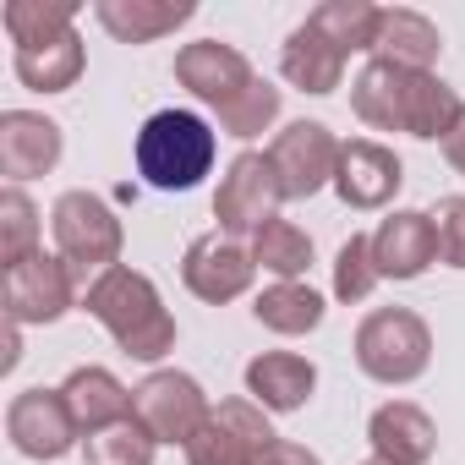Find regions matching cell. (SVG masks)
Instances as JSON below:
<instances>
[{"label":"cell","instance_id":"23","mask_svg":"<svg viewBox=\"0 0 465 465\" xmlns=\"http://www.w3.org/2000/svg\"><path fill=\"white\" fill-rule=\"evenodd\" d=\"M280 77L291 83V88H302V94H334L340 88V77H345V55L323 39V34H312L307 23L285 39V50H280Z\"/></svg>","mask_w":465,"mask_h":465},{"label":"cell","instance_id":"24","mask_svg":"<svg viewBox=\"0 0 465 465\" xmlns=\"http://www.w3.org/2000/svg\"><path fill=\"white\" fill-rule=\"evenodd\" d=\"M252 312H258L263 329L296 340V334H312V329L323 323V296H318L312 285H302V280H274V285L252 302Z\"/></svg>","mask_w":465,"mask_h":465},{"label":"cell","instance_id":"11","mask_svg":"<svg viewBox=\"0 0 465 465\" xmlns=\"http://www.w3.org/2000/svg\"><path fill=\"white\" fill-rule=\"evenodd\" d=\"M252 274H258L252 252H247L236 236H224V230H208V236H197V242L186 247V258H181L186 291H192L197 302H208V307H224V302L247 296Z\"/></svg>","mask_w":465,"mask_h":465},{"label":"cell","instance_id":"34","mask_svg":"<svg viewBox=\"0 0 465 465\" xmlns=\"http://www.w3.org/2000/svg\"><path fill=\"white\" fill-rule=\"evenodd\" d=\"M443 159H449V164H454V170L465 175V115H460V126H454V132L443 137Z\"/></svg>","mask_w":465,"mask_h":465},{"label":"cell","instance_id":"20","mask_svg":"<svg viewBox=\"0 0 465 465\" xmlns=\"http://www.w3.org/2000/svg\"><path fill=\"white\" fill-rule=\"evenodd\" d=\"M72 416H77V432L94 438L115 421H132V389L110 372V367H77L66 383H61Z\"/></svg>","mask_w":465,"mask_h":465},{"label":"cell","instance_id":"33","mask_svg":"<svg viewBox=\"0 0 465 465\" xmlns=\"http://www.w3.org/2000/svg\"><path fill=\"white\" fill-rule=\"evenodd\" d=\"M258 465H323V460H318L307 443H291V438H280V443H269V449H263V460H258Z\"/></svg>","mask_w":465,"mask_h":465},{"label":"cell","instance_id":"30","mask_svg":"<svg viewBox=\"0 0 465 465\" xmlns=\"http://www.w3.org/2000/svg\"><path fill=\"white\" fill-rule=\"evenodd\" d=\"M274 121H280V88H274L269 77H258L236 104H224V110H219V126H224L230 137H242V143L258 137V132H269Z\"/></svg>","mask_w":465,"mask_h":465},{"label":"cell","instance_id":"35","mask_svg":"<svg viewBox=\"0 0 465 465\" xmlns=\"http://www.w3.org/2000/svg\"><path fill=\"white\" fill-rule=\"evenodd\" d=\"M361 465H389V460H361Z\"/></svg>","mask_w":465,"mask_h":465},{"label":"cell","instance_id":"28","mask_svg":"<svg viewBox=\"0 0 465 465\" xmlns=\"http://www.w3.org/2000/svg\"><path fill=\"white\" fill-rule=\"evenodd\" d=\"M72 6L66 0H12L6 6V34H12V50H34V45H50L61 34H72Z\"/></svg>","mask_w":465,"mask_h":465},{"label":"cell","instance_id":"6","mask_svg":"<svg viewBox=\"0 0 465 465\" xmlns=\"http://www.w3.org/2000/svg\"><path fill=\"white\" fill-rule=\"evenodd\" d=\"M132 416L153 432V443H181L186 449L197 438V427L213 416V405H208V394L192 372L159 367L132 389Z\"/></svg>","mask_w":465,"mask_h":465},{"label":"cell","instance_id":"3","mask_svg":"<svg viewBox=\"0 0 465 465\" xmlns=\"http://www.w3.org/2000/svg\"><path fill=\"white\" fill-rule=\"evenodd\" d=\"M50 230H55V258H66V269L77 274V285L88 291L104 269L121 263V242L126 230L115 219V208L99 192H61L50 208Z\"/></svg>","mask_w":465,"mask_h":465},{"label":"cell","instance_id":"16","mask_svg":"<svg viewBox=\"0 0 465 465\" xmlns=\"http://www.w3.org/2000/svg\"><path fill=\"white\" fill-rule=\"evenodd\" d=\"M367 443H372V460H389V465H427L438 454V427L421 405L411 400H389L372 411L367 421Z\"/></svg>","mask_w":465,"mask_h":465},{"label":"cell","instance_id":"26","mask_svg":"<svg viewBox=\"0 0 465 465\" xmlns=\"http://www.w3.org/2000/svg\"><path fill=\"white\" fill-rule=\"evenodd\" d=\"M252 263L274 280H302L312 269V236L291 219H269L252 236Z\"/></svg>","mask_w":465,"mask_h":465},{"label":"cell","instance_id":"13","mask_svg":"<svg viewBox=\"0 0 465 465\" xmlns=\"http://www.w3.org/2000/svg\"><path fill=\"white\" fill-rule=\"evenodd\" d=\"M372 263L383 280H421L438 263V219L421 208H394L372 230Z\"/></svg>","mask_w":465,"mask_h":465},{"label":"cell","instance_id":"22","mask_svg":"<svg viewBox=\"0 0 465 465\" xmlns=\"http://www.w3.org/2000/svg\"><path fill=\"white\" fill-rule=\"evenodd\" d=\"M83 66H88V55H83L77 28L61 34V39H50V45L12 50V72H17V83L34 88V94H66V88H77Z\"/></svg>","mask_w":465,"mask_h":465},{"label":"cell","instance_id":"27","mask_svg":"<svg viewBox=\"0 0 465 465\" xmlns=\"http://www.w3.org/2000/svg\"><path fill=\"white\" fill-rule=\"evenodd\" d=\"M39 252V208L23 186H6L0 192V269H17Z\"/></svg>","mask_w":465,"mask_h":465},{"label":"cell","instance_id":"14","mask_svg":"<svg viewBox=\"0 0 465 465\" xmlns=\"http://www.w3.org/2000/svg\"><path fill=\"white\" fill-rule=\"evenodd\" d=\"M400 186H405V164H400L394 148H383L372 137H351L340 148L334 192H340L345 208H389Z\"/></svg>","mask_w":465,"mask_h":465},{"label":"cell","instance_id":"19","mask_svg":"<svg viewBox=\"0 0 465 465\" xmlns=\"http://www.w3.org/2000/svg\"><path fill=\"white\" fill-rule=\"evenodd\" d=\"M443 39L438 28L411 12V6H378V34H372V61H389V66H405V72H432Z\"/></svg>","mask_w":465,"mask_h":465},{"label":"cell","instance_id":"18","mask_svg":"<svg viewBox=\"0 0 465 465\" xmlns=\"http://www.w3.org/2000/svg\"><path fill=\"white\" fill-rule=\"evenodd\" d=\"M312 389H318V367L296 351H263L247 361V394L274 416L302 411L312 400Z\"/></svg>","mask_w":465,"mask_h":465},{"label":"cell","instance_id":"12","mask_svg":"<svg viewBox=\"0 0 465 465\" xmlns=\"http://www.w3.org/2000/svg\"><path fill=\"white\" fill-rule=\"evenodd\" d=\"M175 83H181L192 99L224 110V104H236V99L258 83V72H252V61H247L236 45L197 39V45H181V50H175Z\"/></svg>","mask_w":465,"mask_h":465},{"label":"cell","instance_id":"4","mask_svg":"<svg viewBox=\"0 0 465 465\" xmlns=\"http://www.w3.org/2000/svg\"><path fill=\"white\" fill-rule=\"evenodd\" d=\"M432 361V334L411 307H378L356 329V367L372 383H416Z\"/></svg>","mask_w":465,"mask_h":465},{"label":"cell","instance_id":"5","mask_svg":"<svg viewBox=\"0 0 465 465\" xmlns=\"http://www.w3.org/2000/svg\"><path fill=\"white\" fill-rule=\"evenodd\" d=\"M285 203V186L274 175V159L247 148L230 159V170L219 175V192H213V219L224 236H258L269 219H280L274 208Z\"/></svg>","mask_w":465,"mask_h":465},{"label":"cell","instance_id":"9","mask_svg":"<svg viewBox=\"0 0 465 465\" xmlns=\"http://www.w3.org/2000/svg\"><path fill=\"white\" fill-rule=\"evenodd\" d=\"M6 438L28 460H61L77 449L83 432H77V416L61 389H23L6 405Z\"/></svg>","mask_w":465,"mask_h":465},{"label":"cell","instance_id":"15","mask_svg":"<svg viewBox=\"0 0 465 465\" xmlns=\"http://www.w3.org/2000/svg\"><path fill=\"white\" fill-rule=\"evenodd\" d=\"M55 164H61V126L50 115H39V110L0 115V175H6V186L50 175Z\"/></svg>","mask_w":465,"mask_h":465},{"label":"cell","instance_id":"8","mask_svg":"<svg viewBox=\"0 0 465 465\" xmlns=\"http://www.w3.org/2000/svg\"><path fill=\"white\" fill-rule=\"evenodd\" d=\"M340 137L323 126V121H291L269 159H274V175L285 186V203H302V197H318L323 186H334V170H340Z\"/></svg>","mask_w":465,"mask_h":465},{"label":"cell","instance_id":"1","mask_svg":"<svg viewBox=\"0 0 465 465\" xmlns=\"http://www.w3.org/2000/svg\"><path fill=\"white\" fill-rule=\"evenodd\" d=\"M83 307H88V312L110 329V340H115L126 356H137V361H159V356L175 351V318L164 312L153 280L137 274V269H126V263L104 269V274L83 291Z\"/></svg>","mask_w":465,"mask_h":465},{"label":"cell","instance_id":"2","mask_svg":"<svg viewBox=\"0 0 465 465\" xmlns=\"http://www.w3.org/2000/svg\"><path fill=\"white\" fill-rule=\"evenodd\" d=\"M213 126L192 110H159L137 132V175L153 192H192L213 170Z\"/></svg>","mask_w":465,"mask_h":465},{"label":"cell","instance_id":"17","mask_svg":"<svg viewBox=\"0 0 465 465\" xmlns=\"http://www.w3.org/2000/svg\"><path fill=\"white\" fill-rule=\"evenodd\" d=\"M411 83H416V72L389 66V61H367V66L356 72V83H351V110H356V121H367L372 132H405Z\"/></svg>","mask_w":465,"mask_h":465},{"label":"cell","instance_id":"25","mask_svg":"<svg viewBox=\"0 0 465 465\" xmlns=\"http://www.w3.org/2000/svg\"><path fill=\"white\" fill-rule=\"evenodd\" d=\"M307 28L323 34L345 61L351 55H372V34H378V6H367V0H323V6L307 12Z\"/></svg>","mask_w":465,"mask_h":465},{"label":"cell","instance_id":"21","mask_svg":"<svg viewBox=\"0 0 465 465\" xmlns=\"http://www.w3.org/2000/svg\"><path fill=\"white\" fill-rule=\"evenodd\" d=\"M192 12H197L192 0H99L94 6L99 28L121 45H153L181 23H192Z\"/></svg>","mask_w":465,"mask_h":465},{"label":"cell","instance_id":"10","mask_svg":"<svg viewBox=\"0 0 465 465\" xmlns=\"http://www.w3.org/2000/svg\"><path fill=\"white\" fill-rule=\"evenodd\" d=\"M77 302V274L66 269V258L34 252L28 263H17L6 274V323L28 329V323H61Z\"/></svg>","mask_w":465,"mask_h":465},{"label":"cell","instance_id":"31","mask_svg":"<svg viewBox=\"0 0 465 465\" xmlns=\"http://www.w3.org/2000/svg\"><path fill=\"white\" fill-rule=\"evenodd\" d=\"M378 263H372V236H351L345 247H340V258H334V296L345 302V307H356V302H367L372 291H378Z\"/></svg>","mask_w":465,"mask_h":465},{"label":"cell","instance_id":"7","mask_svg":"<svg viewBox=\"0 0 465 465\" xmlns=\"http://www.w3.org/2000/svg\"><path fill=\"white\" fill-rule=\"evenodd\" d=\"M269 443H280V432L258 400H219L186 443V465H258Z\"/></svg>","mask_w":465,"mask_h":465},{"label":"cell","instance_id":"29","mask_svg":"<svg viewBox=\"0 0 465 465\" xmlns=\"http://www.w3.org/2000/svg\"><path fill=\"white\" fill-rule=\"evenodd\" d=\"M88 443V465H153V432L132 416V421H115V427H104V432H94V438H83Z\"/></svg>","mask_w":465,"mask_h":465},{"label":"cell","instance_id":"32","mask_svg":"<svg viewBox=\"0 0 465 465\" xmlns=\"http://www.w3.org/2000/svg\"><path fill=\"white\" fill-rule=\"evenodd\" d=\"M432 219H438V263L465 269V197H443Z\"/></svg>","mask_w":465,"mask_h":465}]
</instances>
